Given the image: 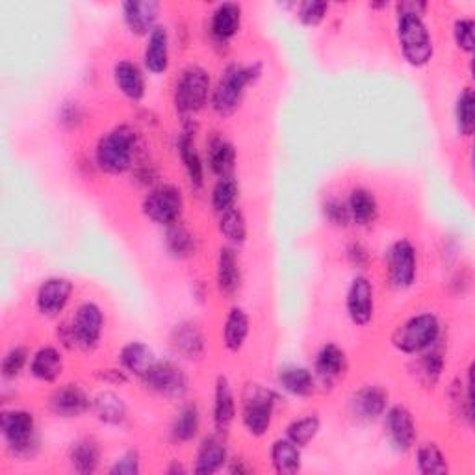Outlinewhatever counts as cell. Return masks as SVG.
<instances>
[{
  "label": "cell",
  "instance_id": "9",
  "mask_svg": "<svg viewBox=\"0 0 475 475\" xmlns=\"http://www.w3.org/2000/svg\"><path fill=\"white\" fill-rule=\"evenodd\" d=\"M142 212L152 224L169 227L184 212V196L180 187L175 184H158L149 189V194L143 197Z\"/></svg>",
  "mask_w": 475,
  "mask_h": 475
},
{
  "label": "cell",
  "instance_id": "36",
  "mask_svg": "<svg viewBox=\"0 0 475 475\" xmlns=\"http://www.w3.org/2000/svg\"><path fill=\"white\" fill-rule=\"evenodd\" d=\"M273 470L280 475H294L301 471L303 461H301V448H297L292 440L280 438L275 440L269 450Z\"/></svg>",
  "mask_w": 475,
  "mask_h": 475
},
{
  "label": "cell",
  "instance_id": "37",
  "mask_svg": "<svg viewBox=\"0 0 475 475\" xmlns=\"http://www.w3.org/2000/svg\"><path fill=\"white\" fill-rule=\"evenodd\" d=\"M166 249L173 259L184 260V259L196 255L197 240L194 233L189 231L182 221H177V224L169 225L166 231Z\"/></svg>",
  "mask_w": 475,
  "mask_h": 475
},
{
  "label": "cell",
  "instance_id": "50",
  "mask_svg": "<svg viewBox=\"0 0 475 475\" xmlns=\"http://www.w3.org/2000/svg\"><path fill=\"white\" fill-rule=\"evenodd\" d=\"M82 108L78 103H63L59 108V123L66 129H75L82 123Z\"/></svg>",
  "mask_w": 475,
  "mask_h": 475
},
{
  "label": "cell",
  "instance_id": "5",
  "mask_svg": "<svg viewBox=\"0 0 475 475\" xmlns=\"http://www.w3.org/2000/svg\"><path fill=\"white\" fill-rule=\"evenodd\" d=\"M440 333L442 325L436 314H415L394 331L392 345L403 355H420L438 343Z\"/></svg>",
  "mask_w": 475,
  "mask_h": 475
},
{
  "label": "cell",
  "instance_id": "24",
  "mask_svg": "<svg viewBox=\"0 0 475 475\" xmlns=\"http://www.w3.org/2000/svg\"><path fill=\"white\" fill-rule=\"evenodd\" d=\"M177 151L184 166L187 182L201 189L205 186V162L196 145V134L192 129H186L177 140Z\"/></svg>",
  "mask_w": 475,
  "mask_h": 475
},
{
  "label": "cell",
  "instance_id": "11",
  "mask_svg": "<svg viewBox=\"0 0 475 475\" xmlns=\"http://www.w3.org/2000/svg\"><path fill=\"white\" fill-rule=\"evenodd\" d=\"M388 280L396 290H406L415 284L418 275V255L413 242L401 238L392 243L387 257Z\"/></svg>",
  "mask_w": 475,
  "mask_h": 475
},
{
  "label": "cell",
  "instance_id": "42",
  "mask_svg": "<svg viewBox=\"0 0 475 475\" xmlns=\"http://www.w3.org/2000/svg\"><path fill=\"white\" fill-rule=\"evenodd\" d=\"M416 464L420 473L424 475H442L448 473L450 470L444 453H442V450L434 444V442H425V444L418 446Z\"/></svg>",
  "mask_w": 475,
  "mask_h": 475
},
{
  "label": "cell",
  "instance_id": "39",
  "mask_svg": "<svg viewBox=\"0 0 475 475\" xmlns=\"http://www.w3.org/2000/svg\"><path fill=\"white\" fill-rule=\"evenodd\" d=\"M473 368H468L466 373V383H462L461 379L452 385L450 388V397H452V405L455 408V413L464 418L468 424H473Z\"/></svg>",
  "mask_w": 475,
  "mask_h": 475
},
{
  "label": "cell",
  "instance_id": "31",
  "mask_svg": "<svg viewBox=\"0 0 475 475\" xmlns=\"http://www.w3.org/2000/svg\"><path fill=\"white\" fill-rule=\"evenodd\" d=\"M91 410L101 424L112 425V427L123 425L126 420V415H129L124 399L112 390H105L95 396Z\"/></svg>",
  "mask_w": 475,
  "mask_h": 475
},
{
  "label": "cell",
  "instance_id": "45",
  "mask_svg": "<svg viewBox=\"0 0 475 475\" xmlns=\"http://www.w3.org/2000/svg\"><path fill=\"white\" fill-rule=\"evenodd\" d=\"M28 361H30V355L24 345L12 347V350L5 355L3 364H0V373H3L5 381H14V379H17L26 368Z\"/></svg>",
  "mask_w": 475,
  "mask_h": 475
},
{
  "label": "cell",
  "instance_id": "30",
  "mask_svg": "<svg viewBox=\"0 0 475 475\" xmlns=\"http://www.w3.org/2000/svg\"><path fill=\"white\" fill-rule=\"evenodd\" d=\"M347 201V210H350L352 224L357 227H370L379 217V203L373 192L368 187H355L352 189Z\"/></svg>",
  "mask_w": 475,
  "mask_h": 475
},
{
  "label": "cell",
  "instance_id": "55",
  "mask_svg": "<svg viewBox=\"0 0 475 475\" xmlns=\"http://www.w3.org/2000/svg\"><path fill=\"white\" fill-rule=\"evenodd\" d=\"M231 473H249L251 468L245 464L243 459H233L229 461V468H227Z\"/></svg>",
  "mask_w": 475,
  "mask_h": 475
},
{
  "label": "cell",
  "instance_id": "1",
  "mask_svg": "<svg viewBox=\"0 0 475 475\" xmlns=\"http://www.w3.org/2000/svg\"><path fill=\"white\" fill-rule=\"evenodd\" d=\"M262 77V63L255 61L249 66H242V63H231L227 69L221 73L217 84L212 89L210 95V105L214 112L221 117L233 115L242 101L243 95L249 86L257 84Z\"/></svg>",
  "mask_w": 475,
  "mask_h": 475
},
{
  "label": "cell",
  "instance_id": "27",
  "mask_svg": "<svg viewBox=\"0 0 475 475\" xmlns=\"http://www.w3.org/2000/svg\"><path fill=\"white\" fill-rule=\"evenodd\" d=\"M63 371V355L54 345H45L30 359V375L41 383H56Z\"/></svg>",
  "mask_w": 475,
  "mask_h": 475
},
{
  "label": "cell",
  "instance_id": "33",
  "mask_svg": "<svg viewBox=\"0 0 475 475\" xmlns=\"http://www.w3.org/2000/svg\"><path fill=\"white\" fill-rule=\"evenodd\" d=\"M156 361L158 359L154 352L143 342H129L126 345H123V350L119 353L121 368L129 375H134L138 379H142Z\"/></svg>",
  "mask_w": 475,
  "mask_h": 475
},
{
  "label": "cell",
  "instance_id": "6",
  "mask_svg": "<svg viewBox=\"0 0 475 475\" xmlns=\"http://www.w3.org/2000/svg\"><path fill=\"white\" fill-rule=\"evenodd\" d=\"M212 95V82L210 73L192 63L180 71L177 82H175V93H173V103L177 112L184 119H192L196 114H199L210 101Z\"/></svg>",
  "mask_w": 475,
  "mask_h": 475
},
{
  "label": "cell",
  "instance_id": "4",
  "mask_svg": "<svg viewBox=\"0 0 475 475\" xmlns=\"http://www.w3.org/2000/svg\"><path fill=\"white\" fill-rule=\"evenodd\" d=\"M0 434L6 450L17 459H34L40 452L36 418L28 410L10 408L0 415Z\"/></svg>",
  "mask_w": 475,
  "mask_h": 475
},
{
  "label": "cell",
  "instance_id": "18",
  "mask_svg": "<svg viewBox=\"0 0 475 475\" xmlns=\"http://www.w3.org/2000/svg\"><path fill=\"white\" fill-rule=\"evenodd\" d=\"M388 399H390V396L383 387L366 385L352 396V399H350L352 413L359 420H364V422L379 420L387 413Z\"/></svg>",
  "mask_w": 475,
  "mask_h": 475
},
{
  "label": "cell",
  "instance_id": "34",
  "mask_svg": "<svg viewBox=\"0 0 475 475\" xmlns=\"http://www.w3.org/2000/svg\"><path fill=\"white\" fill-rule=\"evenodd\" d=\"M251 331V322L249 315L242 306H233L225 318L224 325V343L227 347V352L238 353L242 352V347L247 342Z\"/></svg>",
  "mask_w": 475,
  "mask_h": 475
},
{
  "label": "cell",
  "instance_id": "35",
  "mask_svg": "<svg viewBox=\"0 0 475 475\" xmlns=\"http://www.w3.org/2000/svg\"><path fill=\"white\" fill-rule=\"evenodd\" d=\"M201 431V413L199 406L196 403L182 405L177 416L171 422L169 433L175 442L186 444V442H192Z\"/></svg>",
  "mask_w": 475,
  "mask_h": 475
},
{
  "label": "cell",
  "instance_id": "48",
  "mask_svg": "<svg viewBox=\"0 0 475 475\" xmlns=\"http://www.w3.org/2000/svg\"><path fill=\"white\" fill-rule=\"evenodd\" d=\"M473 28H475V23L470 17H461L453 24V40H455L457 47L466 54H471L475 49Z\"/></svg>",
  "mask_w": 475,
  "mask_h": 475
},
{
  "label": "cell",
  "instance_id": "49",
  "mask_svg": "<svg viewBox=\"0 0 475 475\" xmlns=\"http://www.w3.org/2000/svg\"><path fill=\"white\" fill-rule=\"evenodd\" d=\"M142 471V457L136 450L124 452L110 468L112 475H138Z\"/></svg>",
  "mask_w": 475,
  "mask_h": 475
},
{
  "label": "cell",
  "instance_id": "7",
  "mask_svg": "<svg viewBox=\"0 0 475 475\" xmlns=\"http://www.w3.org/2000/svg\"><path fill=\"white\" fill-rule=\"evenodd\" d=\"M397 43L408 66L425 68L434 56L433 38L424 17L413 14H397Z\"/></svg>",
  "mask_w": 475,
  "mask_h": 475
},
{
  "label": "cell",
  "instance_id": "14",
  "mask_svg": "<svg viewBox=\"0 0 475 475\" xmlns=\"http://www.w3.org/2000/svg\"><path fill=\"white\" fill-rule=\"evenodd\" d=\"M385 433L396 452L405 453L416 444V422L405 405H392L387 408Z\"/></svg>",
  "mask_w": 475,
  "mask_h": 475
},
{
  "label": "cell",
  "instance_id": "46",
  "mask_svg": "<svg viewBox=\"0 0 475 475\" xmlns=\"http://www.w3.org/2000/svg\"><path fill=\"white\" fill-rule=\"evenodd\" d=\"M329 8V3H322V0H306V3L297 5V19L303 26H320L327 17Z\"/></svg>",
  "mask_w": 475,
  "mask_h": 475
},
{
  "label": "cell",
  "instance_id": "16",
  "mask_svg": "<svg viewBox=\"0 0 475 475\" xmlns=\"http://www.w3.org/2000/svg\"><path fill=\"white\" fill-rule=\"evenodd\" d=\"M123 21L126 28L134 36H149L158 26V17H160V3L156 0H126L121 5Z\"/></svg>",
  "mask_w": 475,
  "mask_h": 475
},
{
  "label": "cell",
  "instance_id": "19",
  "mask_svg": "<svg viewBox=\"0 0 475 475\" xmlns=\"http://www.w3.org/2000/svg\"><path fill=\"white\" fill-rule=\"evenodd\" d=\"M243 10L238 3H221L215 6L210 17V36L215 43L225 45L238 36L242 28Z\"/></svg>",
  "mask_w": 475,
  "mask_h": 475
},
{
  "label": "cell",
  "instance_id": "22",
  "mask_svg": "<svg viewBox=\"0 0 475 475\" xmlns=\"http://www.w3.org/2000/svg\"><path fill=\"white\" fill-rule=\"evenodd\" d=\"M236 420V397L229 379L219 375L214 390V427L215 433L227 434Z\"/></svg>",
  "mask_w": 475,
  "mask_h": 475
},
{
  "label": "cell",
  "instance_id": "13",
  "mask_svg": "<svg viewBox=\"0 0 475 475\" xmlns=\"http://www.w3.org/2000/svg\"><path fill=\"white\" fill-rule=\"evenodd\" d=\"M75 292V284L66 277L45 279L36 294V308L43 318H58L68 308Z\"/></svg>",
  "mask_w": 475,
  "mask_h": 475
},
{
  "label": "cell",
  "instance_id": "12",
  "mask_svg": "<svg viewBox=\"0 0 475 475\" xmlns=\"http://www.w3.org/2000/svg\"><path fill=\"white\" fill-rule=\"evenodd\" d=\"M345 310L353 325L366 327L371 324L375 314V290L366 275H357L345 296Z\"/></svg>",
  "mask_w": 475,
  "mask_h": 475
},
{
  "label": "cell",
  "instance_id": "40",
  "mask_svg": "<svg viewBox=\"0 0 475 475\" xmlns=\"http://www.w3.org/2000/svg\"><path fill=\"white\" fill-rule=\"evenodd\" d=\"M219 233L233 247L245 243L247 221H245L243 212L238 206H233L227 212L219 214Z\"/></svg>",
  "mask_w": 475,
  "mask_h": 475
},
{
  "label": "cell",
  "instance_id": "17",
  "mask_svg": "<svg viewBox=\"0 0 475 475\" xmlns=\"http://www.w3.org/2000/svg\"><path fill=\"white\" fill-rule=\"evenodd\" d=\"M171 347L177 355L186 361L197 362L206 353L205 333L196 322H180L171 331Z\"/></svg>",
  "mask_w": 475,
  "mask_h": 475
},
{
  "label": "cell",
  "instance_id": "51",
  "mask_svg": "<svg viewBox=\"0 0 475 475\" xmlns=\"http://www.w3.org/2000/svg\"><path fill=\"white\" fill-rule=\"evenodd\" d=\"M95 377H97L101 383L112 385V387H121V385L129 383V373H126L123 368L97 370V371H95Z\"/></svg>",
  "mask_w": 475,
  "mask_h": 475
},
{
  "label": "cell",
  "instance_id": "21",
  "mask_svg": "<svg viewBox=\"0 0 475 475\" xmlns=\"http://www.w3.org/2000/svg\"><path fill=\"white\" fill-rule=\"evenodd\" d=\"M227 462H229V450L224 440V434L214 433L203 438V442L199 444L196 453L194 471L199 475H212L217 473L219 470H224Z\"/></svg>",
  "mask_w": 475,
  "mask_h": 475
},
{
  "label": "cell",
  "instance_id": "47",
  "mask_svg": "<svg viewBox=\"0 0 475 475\" xmlns=\"http://www.w3.org/2000/svg\"><path fill=\"white\" fill-rule=\"evenodd\" d=\"M324 215L334 227H347L352 224L350 210H347V201L340 197H329L324 203Z\"/></svg>",
  "mask_w": 475,
  "mask_h": 475
},
{
  "label": "cell",
  "instance_id": "25",
  "mask_svg": "<svg viewBox=\"0 0 475 475\" xmlns=\"http://www.w3.org/2000/svg\"><path fill=\"white\" fill-rule=\"evenodd\" d=\"M114 80L119 91L132 103H140L145 97V75L138 63L131 59H121L114 68Z\"/></svg>",
  "mask_w": 475,
  "mask_h": 475
},
{
  "label": "cell",
  "instance_id": "23",
  "mask_svg": "<svg viewBox=\"0 0 475 475\" xmlns=\"http://www.w3.org/2000/svg\"><path fill=\"white\" fill-rule=\"evenodd\" d=\"M145 69L151 75H162L169 68V32L166 26L158 24L147 36L143 50Z\"/></svg>",
  "mask_w": 475,
  "mask_h": 475
},
{
  "label": "cell",
  "instance_id": "53",
  "mask_svg": "<svg viewBox=\"0 0 475 475\" xmlns=\"http://www.w3.org/2000/svg\"><path fill=\"white\" fill-rule=\"evenodd\" d=\"M347 260H350L355 268H364L368 264V251L364 249L362 243L353 242L347 247Z\"/></svg>",
  "mask_w": 475,
  "mask_h": 475
},
{
  "label": "cell",
  "instance_id": "20",
  "mask_svg": "<svg viewBox=\"0 0 475 475\" xmlns=\"http://www.w3.org/2000/svg\"><path fill=\"white\" fill-rule=\"evenodd\" d=\"M215 280L217 288L225 297L238 294L242 287V264L240 257L233 245H224L219 249L217 264H215Z\"/></svg>",
  "mask_w": 475,
  "mask_h": 475
},
{
  "label": "cell",
  "instance_id": "3",
  "mask_svg": "<svg viewBox=\"0 0 475 475\" xmlns=\"http://www.w3.org/2000/svg\"><path fill=\"white\" fill-rule=\"evenodd\" d=\"M138 132L131 124H119L108 131L95 147V164L108 175L129 171L136 162Z\"/></svg>",
  "mask_w": 475,
  "mask_h": 475
},
{
  "label": "cell",
  "instance_id": "10",
  "mask_svg": "<svg viewBox=\"0 0 475 475\" xmlns=\"http://www.w3.org/2000/svg\"><path fill=\"white\" fill-rule=\"evenodd\" d=\"M140 381L154 394L180 399L187 392V375L173 361H156Z\"/></svg>",
  "mask_w": 475,
  "mask_h": 475
},
{
  "label": "cell",
  "instance_id": "54",
  "mask_svg": "<svg viewBox=\"0 0 475 475\" xmlns=\"http://www.w3.org/2000/svg\"><path fill=\"white\" fill-rule=\"evenodd\" d=\"M427 3H416V0H410V3H399L396 6L397 14H413V15H420L424 17V14L427 12Z\"/></svg>",
  "mask_w": 475,
  "mask_h": 475
},
{
  "label": "cell",
  "instance_id": "32",
  "mask_svg": "<svg viewBox=\"0 0 475 475\" xmlns=\"http://www.w3.org/2000/svg\"><path fill=\"white\" fill-rule=\"evenodd\" d=\"M206 164L217 178L234 175V168H236L234 145L221 136L212 138L206 151Z\"/></svg>",
  "mask_w": 475,
  "mask_h": 475
},
{
  "label": "cell",
  "instance_id": "52",
  "mask_svg": "<svg viewBox=\"0 0 475 475\" xmlns=\"http://www.w3.org/2000/svg\"><path fill=\"white\" fill-rule=\"evenodd\" d=\"M132 168H136L134 175H136V180H138L142 186H152V184L156 182L158 173H156V168H154L151 162H138V160H136Z\"/></svg>",
  "mask_w": 475,
  "mask_h": 475
},
{
  "label": "cell",
  "instance_id": "29",
  "mask_svg": "<svg viewBox=\"0 0 475 475\" xmlns=\"http://www.w3.org/2000/svg\"><path fill=\"white\" fill-rule=\"evenodd\" d=\"M314 371L322 381L331 383L336 379L343 377L347 371V355L336 343H325L322 350L315 355L314 361Z\"/></svg>",
  "mask_w": 475,
  "mask_h": 475
},
{
  "label": "cell",
  "instance_id": "15",
  "mask_svg": "<svg viewBox=\"0 0 475 475\" xmlns=\"http://www.w3.org/2000/svg\"><path fill=\"white\" fill-rule=\"evenodd\" d=\"M93 399L89 394L75 383H68L58 387L49 399V406L52 415L58 418H80L87 410H91Z\"/></svg>",
  "mask_w": 475,
  "mask_h": 475
},
{
  "label": "cell",
  "instance_id": "41",
  "mask_svg": "<svg viewBox=\"0 0 475 475\" xmlns=\"http://www.w3.org/2000/svg\"><path fill=\"white\" fill-rule=\"evenodd\" d=\"M240 196V186L234 178V175L229 177H219L212 187V194H210V203L212 208L217 214H224L229 208L236 206V199Z\"/></svg>",
  "mask_w": 475,
  "mask_h": 475
},
{
  "label": "cell",
  "instance_id": "43",
  "mask_svg": "<svg viewBox=\"0 0 475 475\" xmlns=\"http://www.w3.org/2000/svg\"><path fill=\"white\" fill-rule=\"evenodd\" d=\"M322 427V420L318 415H306L303 418H297L288 424L287 427V438L292 440L297 448H306L310 442L318 436Z\"/></svg>",
  "mask_w": 475,
  "mask_h": 475
},
{
  "label": "cell",
  "instance_id": "28",
  "mask_svg": "<svg viewBox=\"0 0 475 475\" xmlns=\"http://www.w3.org/2000/svg\"><path fill=\"white\" fill-rule=\"evenodd\" d=\"M279 387L296 397H310L315 392V377L305 366L288 364L279 370Z\"/></svg>",
  "mask_w": 475,
  "mask_h": 475
},
{
  "label": "cell",
  "instance_id": "8",
  "mask_svg": "<svg viewBox=\"0 0 475 475\" xmlns=\"http://www.w3.org/2000/svg\"><path fill=\"white\" fill-rule=\"evenodd\" d=\"M277 401L279 396L271 388L259 383L245 385L242 392V424L251 436L260 438L269 431Z\"/></svg>",
  "mask_w": 475,
  "mask_h": 475
},
{
  "label": "cell",
  "instance_id": "38",
  "mask_svg": "<svg viewBox=\"0 0 475 475\" xmlns=\"http://www.w3.org/2000/svg\"><path fill=\"white\" fill-rule=\"evenodd\" d=\"M418 359L415 361L413 364V370H415V375L418 377V381L425 387H434L440 377H442V371H444V357H442L440 350H436V345H433L431 350L416 355Z\"/></svg>",
  "mask_w": 475,
  "mask_h": 475
},
{
  "label": "cell",
  "instance_id": "2",
  "mask_svg": "<svg viewBox=\"0 0 475 475\" xmlns=\"http://www.w3.org/2000/svg\"><path fill=\"white\" fill-rule=\"evenodd\" d=\"M103 331H105L103 308L97 303L86 301L78 305V308L68 322L59 324L58 338L61 345L68 347V350L93 352L95 347L101 343Z\"/></svg>",
  "mask_w": 475,
  "mask_h": 475
},
{
  "label": "cell",
  "instance_id": "44",
  "mask_svg": "<svg viewBox=\"0 0 475 475\" xmlns=\"http://www.w3.org/2000/svg\"><path fill=\"white\" fill-rule=\"evenodd\" d=\"M473 91L471 87H464L455 103V124L461 136L470 138L475 131V112H473Z\"/></svg>",
  "mask_w": 475,
  "mask_h": 475
},
{
  "label": "cell",
  "instance_id": "26",
  "mask_svg": "<svg viewBox=\"0 0 475 475\" xmlns=\"http://www.w3.org/2000/svg\"><path fill=\"white\" fill-rule=\"evenodd\" d=\"M69 466L73 471L89 475L95 473L101 464V446L99 442L91 436H82L69 446Z\"/></svg>",
  "mask_w": 475,
  "mask_h": 475
}]
</instances>
